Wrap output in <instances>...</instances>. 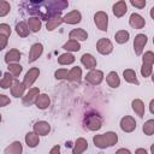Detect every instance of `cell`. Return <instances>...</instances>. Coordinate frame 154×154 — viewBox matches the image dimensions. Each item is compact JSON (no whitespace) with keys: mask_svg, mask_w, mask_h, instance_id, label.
<instances>
[{"mask_svg":"<svg viewBox=\"0 0 154 154\" xmlns=\"http://www.w3.org/2000/svg\"><path fill=\"white\" fill-rule=\"evenodd\" d=\"M117 142H118V135L113 131H107L103 134L94 135L93 137V143L95 144L96 148H100V149L109 148L117 144Z\"/></svg>","mask_w":154,"mask_h":154,"instance_id":"6da1fadb","label":"cell"},{"mask_svg":"<svg viewBox=\"0 0 154 154\" xmlns=\"http://www.w3.org/2000/svg\"><path fill=\"white\" fill-rule=\"evenodd\" d=\"M84 125L90 131H97L102 126V119L96 113H89L84 118Z\"/></svg>","mask_w":154,"mask_h":154,"instance_id":"7a4b0ae2","label":"cell"},{"mask_svg":"<svg viewBox=\"0 0 154 154\" xmlns=\"http://www.w3.org/2000/svg\"><path fill=\"white\" fill-rule=\"evenodd\" d=\"M94 23L101 31H107L108 28V14L105 11H97L94 14Z\"/></svg>","mask_w":154,"mask_h":154,"instance_id":"3957f363","label":"cell"},{"mask_svg":"<svg viewBox=\"0 0 154 154\" xmlns=\"http://www.w3.org/2000/svg\"><path fill=\"white\" fill-rule=\"evenodd\" d=\"M103 72L101 71V70H97V69H93V70H90L87 75H85V77H84V79H85V82H88L89 84H91V85H99L102 81H103Z\"/></svg>","mask_w":154,"mask_h":154,"instance_id":"277c9868","label":"cell"},{"mask_svg":"<svg viewBox=\"0 0 154 154\" xmlns=\"http://www.w3.org/2000/svg\"><path fill=\"white\" fill-rule=\"evenodd\" d=\"M96 51L102 55H108L113 52V43L108 38L102 37L96 42Z\"/></svg>","mask_w":154,"mask_h":154,"instance_id":"5b68a950","label":"cell"},{"mask_svg":"<svg viewBox=\"0 0 154 154\" xmlns=\"http://www.w3.org/2000/svg\"><path fill=\"white\" fill-rule=\"evenodd\" d=\"M40 76V69L38 67H31L29 69V71L25 73L24 79H23V84L25 85V88H31L32 84L36 82V79Z\"/></svg>","mask_w":154,"mask_h":154,"instance_id":"8992f818","label":"cell"},{"mask_svg":"<svg viewBox=\"0 0 154 154\" xmlns=\"http://www.w3.org/2000/svg\"><path fill=\"white\" fill-rule=\"evenodd\" d=\"M148 42V37L147 35L144 34H137L134 38V51H135V54L136 55H141L143 49H144V46L147 45Z\"/></svg>","mask_w":154,"mask_h":154,"instance_id":"52a82bcc","label":"cell"},{"mask_svg":"<svg viewBox=\"0 0 154 154\" xmlns=\"http://www.w3.org/2000/svg\"><path fill=\"white\" fill-rule=\"evenodd\" d=\"M119 125H120V129H122L124 132H128V134H129V132L135 131V129H136V120H135V118L131 117V116H124V117L120 119Z\"/></svg>","mask_w":154,"mask_h":154,"instance_id":"ba28073f","label":"cell"},{"mask_svg":"<svg viewBox=\"0 0 154 154\" xmlns=\"http://www.w3.org/2000/svg\"><path fill=\"white\" fill-rule=\"evenodd\" d=\"M38 94H40V89L37 87L30 88L26 91V94H24V96L22 97V103L24 106H26V107L28 106H31L32 103H35V100H36V97H37Z\"/></svg>","mask_w":154,"mask_h":154,"instance_id":"9c48e42d","label":"cell"},{"mask_svg":"<svg viewBox=\"0 0 154 154\" xmlns=\"http://www.w3.org/2000/svg\"><path fill=\"white\" fill-rule=\"evenodd\" d=\"M43 53V45L40 43V42H36L34 43L31 47H30V51H29V58H28V63H34L36 61Z\"/></svg>","mask_w":154,"mask_h":154,"instance_id":"30bf717a","label":"cell"},{"mask_svg":"<svg viewBox=\"0 0 154 154\" xmlns=\"http://www.w3.org/2000/svg\"><path fill=\"white\" fill-rule=\"evenodd\" d=\"M34 129V132L38 136H47L51 131V125L46 120H40V122H36L32 126Z\"/></svg>","mask_w":154,"mask_h":154,"instance_id":"8fae6325","label":"cell"},{"mask_svg":"<svg viewBox=\"0 0 154 154\" xmlns=\"http://www.w3.org/2000/svg\"><path fill=\"white\" fill-rule=\"evenodd\" d=\"M82 20V14L78 10H73V11H70L67 12L64 17H63V23H66V24H77Z\"/></svg>","mask_w":154,"mask_h":154,"instance_id":"7c38bea8","label":"cell"},{"mask_svg":"<svg viewBox=\"0 0 154 154\" xmlns=\"http://www.w3.org/2000/svg\"><path fill=\"white\" fill-rule=\"evenodd\" d=\"M129 24H130V26L134 28V29H142V28H144V25H146V20H144V18H143L141 14L134 12V13L130 14Z\"/></svg>","mask_w":154,"mask_h":154,"instance_id":"4fadbf2b","label":"cell"},{"mask_svg":"<svg viewBox=\"0 0 154 154\" xmlns=\"http://www.w3.org/2000/svg\"><path fill=\"white\" fill-rule=\"evenodd\" d=\"M11 94L14 97H23L25 94V85L23 84V82H19L18 79H13V83L11 85Z\"/></svg>","mask_w":154,"mask_h":154,"instance_id":"5bb4252c","label":"cell"},{"mask_svg":"<svg viewBox=\"0 0 154 154\" xmlns=\"http://www.w3.org/2000/svg\"><path fill=\"white\" fill-rule=\"evenodd\" d=\"M112 12H113V14H114L117 18L123 17V16L128 12V4H126L124 0L117 1V2L113 4V6H112Z\"/></svg>","mask_w":154,"mask_h":154,"instance_id":"9a60e30c","label":"cell"},{"mask_svg":"<svg viewBox=\"0 0 154 154\" xmlns=\"http://www.w3.org/2000/svg\"><path fill=\"white\" fill-rule=\"evenodd\" d=\"M81 63H82V65H83L85 69H88V70H93V69H95L96 65H97V61H96L95 57H94L93 54H90V53H84V54L81 57Z\"/></svg>","mask_w":154,"mask_h":154,"instance_id":"2e32d148","label":"cell"},{"mask_svg":"<svg viewBox=\"0 0 154 154\" xmlns=\"http://www.w3.org/2000/svg\"><path fill=\"white\" fill-rule=\"evenodd\" d=\"M69 38L70 40H75L77 42L79 41H85L88 38V32L82 29V28H77V29H72L69 32Z\"/></svg>","mask_w":154,"mask_h":154,"instance_id":"e0dca14e","label":"cell"},{"mask_svg":"<svg viewBox=\"0 0 154 154\" xmlns=\"http://www.w3.org/2000/svg\"><path fill=\"white\" fill-rule=\"evenodd\" d=\"M88 149V141L83 137H78L75 141L73 148H72V154H82Z\"/></svg>","mask_w":154,"mask_h":154,"instance_id":"ac0fdd59","label":"cell"},{"mask_svg":"<svg viewBox=\"0 0 154 154\" xmlns=\"http://www.w3.org/2000/svg\"><path fill=\"white\" fill-rule=\"evenodd\" d=\"M131 107H132V111L140 118H143V116L146 113V106H144V102L141 99H134L131 101Z\"/></svg>","mask_w":154,"mask_h":154,"instance_id":"d6986e66","label":"cell"},{"mask_svg":"<svg viewBox=\"0 0 154 154\" xmlns=\"http://www.w3.org/2000/svg\"><path fill=\"white\" fill-rule=\"evenodd\" d=\"M26 25H28L30 32H38L41 30V26H42L41 18L40 17H36V16H32V17H30L28 19Z\"/></svg>","mask_w":154,"mask_h":154,"instance_id":"ffe728a7","label":"cell"},{"mask_svg":"<svg viewBox=\"0 0 154 154\" xmlns=\"http://www.w3.org/2000/svg\"><path fill=\"white\" fill-rule=\"evenodd\" d=\"M20 57H22V54H20L19 49L12 48V49H10V51L5 54V63H6L7 65H8V64H12V63H18V61L20 60Z\"/></svg>","mask_w":154,"mask_h":154,"instance_id":"44dd1931","label":"cell"},{"mask_svg":"<svg viewBox=\"0 0 154 154\" xmlns=\"http://www.w3.org/2000/svg\"><path fill=\"white\" fill-rule=\"evenodd\" d=\"M35 105L40 109H46L51 105V99L47 94H38L36 100H35Z\"/></svg>","mask_w":154,"mask_h":154,"instance_id":"7402d4cb","label":"cell"},{"mask_svg":"<svg viewBox=\"0 0 154 154\" xmlns=\"http://www.w3.org/2000/svg\"><path fill=\"white\" fill-rule=\"evenodd\" d=\"M4 154H23V144L19 141H14L5 148Z\"/></svg>","mask_w":154,"mask_h":154,"instance_id":"603a6c76","label":"cell"},{"mask_svg":"<svg viewBox=\"0 0 154 154\" xmlns=\"http://www.w3.org/2000/svg\"><path fill=\"white\" fill-rule=\"evenodd\" d=\"M25 143H26V146L29 147V148H35V147H37L38 146V143H40V136L38 135H36L34 131H29L26 135H25Z\"/></svg>","mask_w":154,"mask_h":154,"instance_id":"cb8c5ba5","label":"cell"},{"mask_svg":"<svg viewBox=\"0 0 154 154\" xmlns=\"http://www.w3.org/2000/svg\"><path fill=\"white\" fill-rule=\"evenodd\" d=\"M60 24H63V17L60 14H57V16H53L51 17L47 23H46V29L48 31H53L55 28H58Z\"/></svg>","mask_w":154,"mask_h":154,"instance_id":"d4e9b609","label":"cell"},{"mask_svg":"<svg viewBox=\"0 0 154 154\" xmlns=\"http://www.w3.org/2000/svg\"><path fill=\"white\" fill-rule=\"evenodd\" d=\"M106 82H107L108 87H111V88H118L120 85V77L118 76V73L116 71H111L106 76Z\"/></svg>","mask_w":154,"mask_h":154,"instance_id":"484cf974","label":"cell"},{"mask_svg":"<svg viewBox=\"0 0 154 154\" xmlns=\"http://www.w3.org/2000/svg\"><path fill=\"white\" fill-rule=\"evenodd\" d=\"M123 77H124V79H125L128 83L136 84V85L140 84V82H138V79H137V77H136V72H135V70H132V69H125V70L123 71Z\"/></svg>","mask_w":154,"mask_h":154,"instance_id":"4316f807","label":"cell"},{"mask_svg":"<svg viewBox=\"0 0 154 154\" xmlns=\"http://www.w3.org/2000/svg\"><path fill=\"white\" fill-rule=\"evenodd\" d=\"M67 79L71 82H79L82 79V69L79 66H75L69 71Z\"/></svg>","mask_w":154,"mask_h":154,"instance_id":"83f0119b","label":"cell"},{"mask_svg":"<svg viewBox=\"0 0 154 154\" xmlns=\"http://www.w3.org/2000/svg\"><path fill=\"white\" fill-rule=\"evenodd\" d=\"M63 49H65L67 53L71 52H78L81 49V43L75 41V40H67L64 45H63Z\"/></svg>","mask_w":154,"mask_h":154,"instance_id":"f1b7e54d","label":"cell"},{"mask_svg":"<svg viewBox=\"0 0 154 154\" xmlns=\"http://www.w3.org/2000/svg\"><path fill=\"white\" fill-rule=\"evenodd\" d=\"M75 60H76L75 55L71 53H67V52L63 53L58 57V64H60V65H71L75 63Z\"/></svg>","mask_w":154,"mask_h":154,"instance_id":"f546056e","label":"cell"},{"mask_svg":"<svg viewBox=\"0 0 154 154\" xmlns=\"http://www.w3.org/2000/svg\"><path fill=\"white\" fill-rule=\"evenodd\" d=\"M130 38V32L126 31V30H118L116 34H114V40L119 45H123V43H126Z\"/></svg>","mask_w":154,"mask_h":154,"instance_id":"4dcf8cb0","label":"cell"},{"mask_svg":"<svg viewBox=\"0 0 154 154\" xmlns=\"http://www.w3.org/2000/svg\"><path fill=\"white\" fill-rule=\"evenodd\" d=\"M12 83H13V76H12L8 71L5 72V73L2 75V78L0 79V88H2V89H8V88H11Z\"/></svg>","mask_w":154,"mask_h":154,"instance_id":"1f68e13d","label":"cell"},{"mask_svg":"<svg viewBox=\"0 0 154 154\" xmlns=\"http://www.w3.org/2000/svg\"><path fill=\"white\" fill-rule=\"evenodd\" d=\"M16 32L20 37H26V36H29L30 30H29V28H28L25 22H19V23L16 24Z\"/></svg>","mask_w":154,"mask_h":154,"instance_id":"d6a6232c","label":"cell"},{"mask_svg":"<svg viewBox=\"0 0 154 154\" xmlns=\"http://www.w3.org/2000/svg\"><path fill=\"white\" fill-rule=\"evenodd\" d=\"M7 70H8V72L13 76V78H14V77H18V76L22 73L23 66H22L20 64H18V63H12V64H8V65H7Z\"/></svg>","mask_w":154,"mask_h":154,"instance_id":"836d02e7","label":"cell"},{"mask_svg":"<svg viewBox=\"0 0 154 154\" xmlns=\"http://www.w3.org/2000/svg\"><path fill=\"white\" fill-rule=\"evenodd\" d=\"M144 135L147 136H152L154 134V119H149L147 120L144 124H143V128H142Z\"/></svg>","mask_w":154,"mask_h":154,"instance_id":"e575fe53","label":"cell"},{"mask_svg":"<svg viewBox=\"0 0 154 154\" xmlns=\"http://www.w3.org/2000/svg\"><path fill=\"white\" fill-rule=\"evenodd\" d=\"M11 11V5L8 1L0 0V17H5L10 13Z\"/></svg>","mask_w":154,"mask_h":154,"instance_id":"d590c367","label":"cell"},{"mask_svg":"<svg viewBox=\"0 0 154 154\" xmlns=\"http://www.w3.org/2000/svg\"><path fill=\"white\" fill-rule=\"evenodd\" d=\"M142 64H148V65L154 64V53L152 51H147L142 55Z\"/></svg>","mask_w":154,"mask_h":154,"instance_id":"8d00e7d4","label":"cell"},{"mask_svg":"<svg viewBox=\"0 0 154 154\" xmlns=\"http://www.w3.org/2000/svg\"><path fill=\"white\" fill-rule=\"evenodd\" d=\"M152 72H153V65L142 64V66H141V75H142V77L147 78V77H149L152 75Z\"/></svg>","mask_w":154,"mask_h":154,"instance_id":"74e56055","label":"cell"},{"mask_svg":"<svg viewBox=\"0 0 154 154\" xmlns=\"http://www.w3.org/2000/svg\"><path fill=\"white\" fill-rule=\"evenodd\" d=\"M67 75H69V71H67V69H64V67L58 69L54 72V77L57 79H67Z\"/></svg>","mask_w":154,"mask_h":154,"instance_id":"f35d334b","label":"cell"},{"mask_svg":"<svg viewBox=\"0 0 154 154\" xmlns=\"http://www.w3.org/2000/svg\"><path fill=\"white\" fill-rule=\"evenodd\" d=\"M0 35H5L8 37L11 35V26L6 23H0Z\"/></svg>","mask_w":154,"mask_h":154,"instance_id":"ab89813d","label":"cell"},{"mask_svg":"<svg viewBox=\"0 0 154 154\" xmlns=\"http://www.w3.org/2000/svg\"><path fill=\"white\" fill-rule=\"evenodd\" d=\"M130 4L134 6V7H137V8H144L146 5H147V1L146 0H130Z\"/></svg>","mask_w":154,"mask_h":154,"instance_id":"60d3db41","label":"cell"},{"mask_svg":"<svg viewBox=\"0 0 154 154\" xmlns=\"http://www.w3.org/2000/svg\"><path fill=\"white\" fill-rule=\"evenodd\" d=\"M10 103H11L10 97L7 95H5V94H0V107H5V106H7Z\"/></svg>","mask_w":154,"mask_h":154,"instance_id":"b9f144b4","label":"cell"},{"mask_svg":"<svg viewBox=\"0 0 154 154\" xmlns=\"http://www.w3.org/2000/svg\"><path fill=\"white\" fill-rule=\"evenodd\" d=\"M7 43H8V37L5 35H0V51L5 49Z\"/></svg>","mask_w":154,"mask_h":154,"instance_id":"7bdbcfd3","label":"cell"},{"mask_svg":"<svg viewBox=\"0 0 154 154\" xmlns=\"http://www.w3.org/2000/svg\"><path fill=\"white\" fill-rule=\"evenodd\" d=\"M49 154H61L60 153V146L59 144H55L54 147H52L51 150H49Z\"/></svg>","mask_w":154,"mask_h":154,"instance_id":"ee69618b","label":"cell"},{"mask_svg":"<svg viewBox=\"0 0 154 154\" xmlns=\"http://www.w3.org/2000/svg\"><path fill=\"white\" fill-rule=\"evenodd\" d=\"M116 154H131V152H130L128 148H119V149L116 152Z\"/></svg>","mask_w":154,"mask_h":154,"instance_id":"f6af8a7d","label":"cell"},{"mask_svg":"<svg viewBox=\"0 0 154 154\" xmlns=\"http://www.w3.org/2000/svg\"><path fill=\"white\" fill-rule=\"evenodd\" d=\"M135 154H148V152L144 148H137L135 150Z\"/></svg>","mask_w":154,"mask_h":154,"instance_id":"bcb514c9","label":"cell"},{"mask_svg":"<svg viewBox=\"0 0 154 154\" xmlns=\"http://www.w3.org/2000/svg\"><path fill=\"white\" fill-rule=\"evenodd\" d=\"M149 111L152 114H154V100H150V103H149Z\"/></svg>","mask_w":154,"mask_h":154,"instance_id":"7dc6e473","label":"cell"},{"mask_svg":"<svg viewBox=\"0 0 154 154\" xmlns=\"http://www.w3.org/2000/svg\"><path fill=\"white\" fill-rule=\"evenodd\" d=\"M1 119H2V118H1V114H0V123H1Z\"/></svg>","mask_w":154,"mask_h":154,"instance_id":"c3c4849f","label":"cell"}]
</instances>
